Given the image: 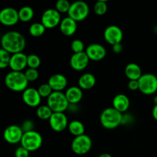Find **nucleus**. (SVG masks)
<instances>
[{
	"instance_id": "obj_1",
	"label": "nucleus",
	"mask_w": 157,
	"mask_h": 157,
	"mask_svg": "<svg viewBox=\"0 0 157 157\" xmlns=\"http://www.w3.org/2000/svg\"><path fill=\"white\" fill-rule=\"evenodd\" d=\"M1 45L2 48L11 55H14L24 51L26 46V40L20 32L10 31L2 36Z\"/></svg>"
},
{
	"instance_id": "obj_2",
	"label": "nucleus",
	"mask_w": 157,
	"mask_h": 157,
	"mask_svg": "<svg viewBox=\"0 0 157 157\" xmlns=\"http://www.w3.org/2000/svg\"><path fill=\"white\" fill-rule=\"evenodd\" d=\"M5 84L9 90L15 92H23L28 88L29 81L22 71L9 72L5 78Z\"/></svg>"
},
{
	"instance_id": "obj_3",
	"label": "nucleus",
	"mask_w": 157,
	"mask_h": 157,
	"mask_svg": "<svg viewBox=\"0 0 157 157\" xmlns=\"http://www.w3.org/2000/svg\"><path fill=\"white\" fill-rule=\"evenodd\" d=\"M122 113L117 110L113 107H108L102 111L100 116L101 124L107 130H113L119 127L123 123Z\"/></svg>"
},
{
	"instance_id": "obj_4",
	"label": "nucleus",
	"mask_w": 157,
	"mask_h": 157,
	"mask_svg": "<svg viewBox=\"0 0 157 157\" xmlns=\"http://www.w3.org/2000/svg\"><path fill=\"white\" fill-rule=\"evenodd\" d=\"M47 105L53 112L64 113L70 106L65 94L61 91H53V93L47 98Z\"/></svg>"
},
{
	"instance_id": "obj_5",
	"label": "nucleus",
	"mask_w": 157,
	"mask_h": 157,
	"mask_svg": "<svg viewBox=\"0 0 157 157\" xmlns=\"http://www.w3.org/2000/svg\"><path fill=\"white\" fill-rule=\"evenodd\" d=\"M20 144L21 147L29 152H34L41 148L43 144V138L38 132L32 130L24 133Z\"/></svg>"
},
{
	"instance_id": "obj_6",
	"label": "nucleus",
	"mask_w": 157,
	"mask_h": 157,
	"mask_svg": "<svg viewBox=\"0 0 157 157\" xmlns=\"http://www.w3.org/2000/svg\"><path fill=\"white\" fill-rule=\"evenodd\" d=\"M90 8L87 3L82 0H78L71 3L67 14L70 18L78 22L86 19L88 16Z\"/></svg>"
},
{
	"instance_id": "obj_7",
	"label": "nucleus",
	"mask_w": 157,
	"mask_h": 157,
	"mask_svg": "<svg viewBox=\"0 0 157 157\" xmlns=\"http://www.w3.org/2000/svg\"><path fill=\"white\" fill-rule=\"evenodd\" d=\"M139 90L145 95L154 94L157 91V77L151 73L143 74L139 80Z\"/></svg>"
},
{
	"instance_id": "obj_8",
	"label": "nucleus",
	"mask_w": 157,
	"mask_h": 157,
	"mask_svg": "<svg viewBox=\"0 0 157 157\" xmlns=\"http://www.w3.org/2000/svg\"><path fill=\"white\" fill-rule=\"evenodd\" d=\"M92 145H93V143L90 136L84 134L74 138L71 147L72 151L75 154L82 156V155L87 154L91 150Z\"/></svg>"
},
{
	"instance_id": "obj_9",
	"label": "nucleus",
	"mask_w": 157,
	"mask_h": 157,
	"mask_svg": "<svg viewBox=\"0 0 157 157\" xmlns=\"http://www.w3.org/2000/svg\"><path fill=\"white\" fill-rule=\"evenodd\" d=\"M61 13L55 9H48L43 12L41 22L47 29H54L59 25L61 21Z\"/></svg>"
},
{
	"instance_id": "obj_10",
	"label": "nucleus",
	"mask_w": 157,
	"mask_h": 157,
	"mask_svg": "<svg viewBox=\"0 0 157 157\" xmlns=\"http://www.w3.org/2000/svg\"><path fill=\"white\" fill-rule=\"evenodd\" d=\"M48 121L51 128L55 132H62L68 127V120L64 113L54 112Z\"/></svg>"
},
{
	"instance_id": "obj_11",
	"label": "nucleus",
	"mask_w": 157,
	"mask_h": 157,
	"mask_svg": "<svg viewBox=\"0 0 157 157\" xmlns=\"http://www.w3.org/2000/svg\"><path fill=\"white\" fill-rule=\"evenodd\" d=\"M18 11L12 7L4 8L0 12V22L5 26H14L18 22Z\"/></svg>"
},
{
	"instance_id": "obj_12",
	"label": "nucleus",
	"mask_w": 157,
	"mask_h": 157,
	"mask_svg": "<svg viewBox=\"0 0 157 157\" xmlns=\"http://www.w3.org/2000/svg\"><path fill=\"white\" fill-rule=\"evenodd\" d=\"M104 37L105 41L113 46L114 44L121 43L124 38V34L121 28L112 25L106 28L104 32Z\"/></svg>"
},
{
	"instance_id": "obj_13",
	"label": "nucleus",
	"mask_w": 157,
	"mask_h": 157,
	"mask_svg": "<svg viewBox=\"0 0 157 157\" xmlns=\"http://www.w3.org/2000/svg\"><path fill=\"white\" fill-rule=\"evenodd\" d=\"M24 131L21 127L17 125H11L6 127L3 133L4 140L10 144H17L21 143Z\"/></svg>"
},
{
	"instance_id": "obj_14",
	"label": "nucleus",
	"mask_w": 157,
	"mask_h": 157,
	"mask_svg": "<svg viewBox=\"0 0 157 157\" xmlns=\"http://www.w3.org/2000/svg\"><path fill=\"white\" fill-rule=\"evenodd\" d=\"M41 97L38 89L28 87L22 92V100L25 104L30 107H39L41 101Z\"/></svg>"
},
{
	"instance_id": "obj_15",
	"label": "nucleus",
	"mask_w": 157,
	"mask_h": 157,
	"mask_svg": "<svg viewBox=\"0 0 157 157\" xmlns=\"http://www.w3.org/2000/svg\"><path fill=\"white\" fill-rule=\"evenodd\" d=\"M89 61L90 59L85 52L81 53H74V55L71 57L70 65L74 70L81 71L88 66Z\"/></svg>"
},
{
	"instance_id": "obj_16",
	"label": "nucleus",
	"mask_w": 157,
	"mask_h": 157,
	"mask_svg": "<svg viewBox=\"0 0 157 157\" xmlns=\"http://www.w3.org/2000/svg\"><path fill=\"white\" fill-rule=\"evenodd\" d=\"M85 52L89 59L94 61H101L105 58L107 55L105 48L102 44H97V43H94L87 46Z\"/></svg>"
},
{
	"instance_id": "obj_17",
	"label": "nucleus",
	"mask_w": 157,
	"mask_h": 157,
	"mask_svg": "<svg viewBox=\"0 0 157 157\" xmlns=\"http://www.w3.org/2000/svg\"><path fill=\"white\" fill-rule=\"evenodd\" d=\"M28 55L23 52L12 55L11 57L9 67L13 71H22L28 66L27 64Z\"/></svg>"
},
{
	"instance_id": "obj_18",
	"label": "nucleus",
	"mask_w": 157,
	"mask_h": 157,
	"mask_svg": "<svg viewBox=\"0 0 157 157\" xmlns=\"http://www.w3.org/2000/svg\"><path fill=\"white\" fill-rule=\"evenodd\" d=\"M48 83L53 91H62L67 87V79L61 74H55L49 78Z\"/></svg>"
},
{
	"instance_id": "obj_19",
	"label": "nucleus",
	"mask_w": 157,
	"mask_h": 157,
	"mask_svg": "<svg viewBox=\"0 0 157 157\" xmlns=\"http://www.w3.org/2000/svg\"><path fill=\"white\" fill-rule=\"evenodd\" d=\"M60 31L65 36H71L76 32L78 25L77 21L69 16L65 17L61 20L59 25Z\"/></svg>"
},
{
	"instance_id": "obj_20",
	"label": "nucleus",
	"mask_w": 157,
	"mask_h": 157,
	"mask_svg": "<svg viewBox=\"0 0 157 157\" xmlns=\"http://www.w3.org/2000/svg\"><path fill=\"white\" fill-rule=\"evenodd\" d=\"M112 103H113V108H115L117 110L122 113H125L128 110L130 104L129 98L124 94H117L113 98Z\"/></svg>"
},
{
	"instance_id": "obj_21",
	"label": "nucleus",
	"mask_w": 157,
	"mask_h": 157,
	"mask_svg": "<svg viewBox=\"0 0 157 157\" xmlns=\"http://www.w3.org/2000/svg\"><path fill=\"white\" fill-rule=\"evenodd\" d=\"M64 94L70 104H78L83 98L82 89L77 86L70 87Z\"/></svg>"
},
{
	"instance_id": "obj_22",
	"label": "nucleus",
	"mask_w": 157,
	"mask_h": 157,
	"mask_svg": "<svg viewBox=\"0 0 157 157\" xmlns=\"http://www.w3.org/2000/svg\"><path fill=\"white\" fill-rule=\"evenodd\" d=\"M96 84V78L90 73H84L78 79V87L82 90H90Z\"/></svg>"
},
{
	"instance_id": "obj_23",
	"label": "nucleus",
	"mask_w": 157,
	"mask_h": 157,
	"mask_svg": "<svg viewBox=\"0 0 157 157\" xmlns=\"http://www.w3.org/2000/svg\"><path fill=\"white\" fill-rule=\"evenodd\" d=\"M125 75L129 80H139L143 75L141 67L135 63H130L125 67Z\"/></svg>"
},
{
	"instance_id": "obj_24",
	"label": "nucleus",
	"mask_w": 157,
	"mask_h": 157,
	"mask_svg": "<svg viewBox=\"0 0 157 157\" xmlns=\"http://www.w3.org/2000/svg\"><path fill=\"white\" fill-rule=\"evenodd\" d=\"M67 129H68L71 134L73 135L75 137L81 136V135H84V132H85L84 125L79 121H71V122L69 123Z\"/></svg>"
},
{
	"instance_id": "obj_25",
	"label": "nucleus",
	"mask_w": 157,
	"mask_h": 157,
	"mask_svg": "<svg viewBox=\"0 0 157 157\" xmlns=\"http://www.w3.org/2000/svg\"><path fill=\"white\" fill-rule=\"evenodd\" d=\"M19 20L22 22H28L34 17V10L30 6H23L18 10Z\"/></svg>"
},
{
	"instance_id": "obj_26",
	"label": "nucleus",
	"mask_w": 157,
	"mask_h": 157,
	"mask_svg": "<svg viewBox=\"0 0 157 157\" xmlns=\"http://www.w3.org/2000/svg\"><path fill=\"white\" fill-rule=\"evenodd\" d=\"M45 30L46 28L41 22L33 23L29 27V33L32 37H35V38L42 36L45 32Z\"/></svg>"
},
{
	"instance_id": "obj_27",
	"label": "nucleus",
	"mask_w": 157,
	"mask_h": 157,
	"mask_svg": "<svg viewBox=\"0 0 157 157\" xmlns=\"http://www.w3.org/2000/svg\"><path fill=\"white\" fill-rule=\"evenodd\" d=\"M54 112L52 111V109L48 107V105H41L38 107L36 110V114L39 119L43 120V121H46V120H49L53 114Z\"/></svg>"
},
{
	"instance_id": "obj_28",
	"label": "nucleus",
	"mask_w": 157,
	"mask_h": 157,
	"mask_svg": "<svg viewBox=\"0 0 157 157\" xmlns=\"http://www.w3.org/2000/svg\"><path fill=\"white\" fill-rule=\"evenodd\" d=\"M11 57H12V55L10 53L1 48L0 50V68L4 69L9 67Z\"/></svg>"
},
{
	"instance_id": "obj_29",
	"label": "nucleus",
	"mask_w": 157,
	"mask_h": 157,
	"mask_svg": "<svg viewBox=\"0 0 157 157\" xmlns=\"http://www.w3.org/2000/svg\"><path fill=\"white\" fill-rule=\"evenodd\" d=\"M71 5L68 0H58L55 3V9L60 13H67Z\"/></svg>"
},
{
	"instance_id": "obj_30",
	"label": "nucleus",
	"mask_w": 157,
	"mask_h": 157,
	"mask_svg": "<svg viewBox=\"0 0 157 157\" xmlns=\"http://www.w3.org/2000/svg\"><path fill=\"white\" fill-rule=\"evenodd\" d=\"M27 64L29 68L38 69L41 65V59L38 55L32 54V55H28Z\"/></svg>"
},
{
	"instance_id": "obj_31",
	"label": "nucleus",
	"mask_w": 157,
	"mask_h": 157,
	"mask_svg": "<svg viewBox=\"0 0 157 157\" xmlns=\"http://www.w3.org/2000/svg\"><path fill=\"white\" fill-rule=\"evenodd\" d=\"M94 12L96 15H104L107 12V5L104 2H97L94 6Z\"/></svg>"
},
{
	"instance_id": "obj_32",
	"label": "nucleus",
	"mask_w": 157,
	"mask_h": 157,
	"mask_svg": "<svg viewBox=\"0 0 157 157\" xmlns=\"http://www.w3.org/2000/svg\"><path fill=\"white\" fill-rule=\"evenodd\" d=\"M38 92H39L41 98H48L52 93H53V90L49 85L48 83H44V84H41L38 88Z\"/></svg>"
},
{
	"instance_id": "obj_33",
	"label": "nucleus",
	"mask_w": 157,
	"mask_h": 157,
	"mask_svg": "<svg viewBox=\"0 0 157 157\" xmlns=\"http://www.w3.org/2000/svg\"><path fill=\"white\" fill-rule=\"evenodd\" d=\"M71 48L74 53H81L84 52V44L81 40L75 39L72 41L71 44Z\"/></svg>"
},
{
	"instance_id": "obj_34",
	"label": "nucleus",
	"mask_w": 157,
	"mask_h": 157,
	"mask_svg": "<svg viewBox=\"0 0 157 157\" xmlns=\"http://www.w3.org/2000/svg\"><path fill=\"white\" fill-rule=\"evenodd\" d=\"M24 73L27 80L29 81V82H33V81H37V79L38 78V76H39L38 69L29 68V67Z\"/></svg>"
},
{
	"instance_id": "obj_35",
	"label": "nucleus",
	"mask_w": 157,
	"mask_h": 157,
	"mask_svg": "<svg viewBox=\"0 0 157 157\" xmlns=\"http://www.w3.org/2000/svg\"><path fill=\"white\" fill-rule=\"evenodd\" d=\"M30 152L23 147H19L15 150V157H29Z\"/></svg>"
},
{
	"instance_id": "obj_36",
	"label": "nucleus",
	"mask_w": 157,
	"mask_h": 157,
	"mask_svg": "<svg viewBox=\"0 0 157 157\" xmlns=\"http://www.w3.org/2000/svg\"><path fill=\"white\" fill-rule=\"evenodd\" d=\"M34 127H35L34 123L32 122V121H30V120H27V121H25L24 122L22 123L21 127V129H22L23 131H24V133H25V132L34 130Z\"/></svg>"
},
{
	"instance_id": "obj_37",
	"label": "nucleus",
	"mask_w": 157,
	"mask_h": 157,
	"mask_svg": "<svg viewBox=\"0 0 157 157\" xmlns=\"http://www.w3.org/2000/svg\"><path fill=\"white\" fill-rule=\"evenodd\" d=\"M127 87L132 91L139 90L140 84L138 80H129V82L127 84Z\"/></svg>"
},
{
	"instance_id": "obj_38",
	"label": "nucleus",
	"mask_w": 157,
	"mask_h": 157,
	"mask_svg": "<svg viewBox=\"0 0 157 157\" xmlns=\"http://www.w3.org/2000/svg\"><path fill=\"white\" fill-rule=\"evenodd\" d=\"M123 51V46L121 44V43L120 44H117L113 45V52L116 54H119L121 52H122Z\"/></svg>"
},
{
	"instance_id": "obj_39",
	"label": "nucleus",
	"mask_w": 157,
	"mask_h": 157,
	"mask_svg": "<svg viewBox=\"0 0 157 157\" xmlns=\"http://www.w3.org/2000/svg\"><path fill=\"white\" fill-rule=\"evenodd\" d=\"M152 114H153V118L157 121V105H155L153 108V111H152Z\"/></svg>"
},
{
	"instance_id": "obj_40",
	"label": "nucleus",
	"mask_w": 157,
	"mask_h": 157,
	"mask_svg": "<svg viewBox=\"0 0 157 157\" xmlns=\"http://www.w3.org/2000/svg\"><path fill=\"white\" fill-rule=\"evenodd\" d=\"M98 157H112V156L110 154H109V153H102V154L100 155Z\"/></svg>"
},
{
	"instance_id": "obj_41",
	"label": "nucleus",
	"mask_w": 157,
	"mask_h": 157,
	"mask_svg": "<svg viewBox=\"0 0 157 157\" xmlns=\"http://www.w3.org/2000/svg\"><path fill=\"white\" fill-rule=\"evenodd\" d=\"M153 103L155 104V105H157V96H156L153 98Z\"/></svg>"
},
{
	"instance_id": "obj_42",
	"label": "nucleus",
	"mask_w": 157,
	"mask_h": 157,
	"mask_svg": "<svg viewBox=\"0 0 157 157\" xmlns=\"http://www.w3.org/2000/svg\"><path fill=\"white\" fill-rule=\"evenodd\" d=\"M109 0H97V2H107Z\"/></svg>"
}]
</instances>
